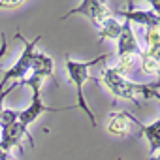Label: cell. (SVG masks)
Masks as SVG:
<instances>
[{"label": "cell", "instance_id": "1", "mask_svg": "<svg viewBox=\"0 0 160 160\" xmlns=\"http://www.w3.org/2000/svg\"><path fill=\"white\" fill-rule=\"evenodd\" d=\"M109 58V55H100V57H94L91 60H85V62H79V60H73L70 57H66V72H68V77H70V83L73 85L75 89V98H77V108H81L85 111V115L91 119V124L96 126V119H94V113L92 109L89 108L87 100H85V94H83V85L87 79H91V68L100 64V62H106Z\"/></svg>", "mask_w": 160, "mask_h": 160}, {"label": "cell", "instance_id": "2", "mask_svg": "<svg viewBox=\"0 0 160 160\" xmlns=\"http://www.w3.org/2000/svg\"><path fill=\"white\" fill-rule=\"evenodd\" d=\"M23 85L25 87H30V91H32V102H30V106L19 111V122L25 124L27 128L32 122H36V119L40 115H43V113H57V111H68V109H72V108H49V106L43 104V100H42V85H43V79L42 77L30 73V75H27L23 79L17 87H23Z\"/></svg>", "mask_w": 160, "mask_h": 160}, {"label": "cell", "instance_id": "3", "mask_svg": "<svg viewBox=\"0 0 160 160\" xmlns=\"http://www.w3.org/2000/svg\"><path fill=\"white\" fill-rule=\"evenodd\" d=\"M17 40H21L23 42V45H25V49H23V53L19 55V58H17V62L10 68V70H6L4 72V75H2V79H0V92L4 91V87L8 85V83H21L23 79L28 75V72H30V66H32V60H34V55H36V45H38V42L42 40V34H38L34 40H27V38H23V34L17 30Z\"/></svg>", "mask_w": 160, "mask_h": 160}, {"label": "cell", "instance_id": "4", "mask_svg": "<svg viewBox=\"0 0 160 160\" xmlns=\"http://www.w3.org/2000/svg\"><path fill=\"white\" fill-rule=\"evenodd\" d=\"M96 83H102V87H106L115 98H122V100H134L136 104H139L136 100L138 96V83L128 81L126 77L115 73L111 70V66H104L100 70V77L94 79Z\"/></svg>", "mask_w": 160, "mask_h": 160}, {"label": "cell", "instance_id": "5", "mask_svg": "<svg viewBox=\"0 0 160 160\" xmlns=\"http://www.w3.org/2000/svg\"><path fill=\"white\" fill-rule=\"evenodd\" d=\"M72 15H83L85 19H89L92 23L94 28H98L104 19H108V17L113 15V12L109 10V6L106 2H100V0H83L79 6H75L73 10H70L68 13H64L60 17V21H64V19H68Z\"/></svg>", "mask_w": 160, "mask_h": 160}, {"label": "cell", "instance_id": "6", "mask_svg": "<svg viewBox=\"0 0 160 160\" xmlns=\"http://www.w3.org/2000/svg\"><path fill=\"white\" fill-rule=\"evenodd\" d=\"M23 138H28L30 145L34 147V138L30 136L28 128L25 124H21L19 121L13 122V124H10V126L0 128V149L6 151V152H10V149H13V147L23 149V145H21Z\"/></svg>", "mask_w": 160, "mask_h": 160}, {"label": "cell", "instance_id": "7", "mask_svg": "<svg viewBox=\"0 0 160 160\" xmlns=\"http://www.w3.org/2000/svg\"><path fill=\"white\" fill-rule=\"evenodd\" d=\"M115 17H122L126 23H136V25H141L145 28H152V27H160V17L154 15L152 10H139V8H134L132 2H128V10L124 12H113Z\"/></svg>", "mask_w": 160, "mask_h": 160}, {"label": "cell", "instance_id": "8", "mask_svg": "<svg viewBox=\"0 0 160 160\" xmlns=\"http://www.w3.org/2000/svg\"><path fill=\"white\" fill-rule=\"evenodd\" d=\"M117 43H119V47H117L119 58H121V57H139V55H141V47H139V43H138V40H136L134 28H132V25L126 23V21H124L122 27H121V34H119V38H117Z\"/></svg>", "mask_w": 160, "mask_h": 160}, {"label": "cell", "instance_id": "9", "mask_svg": "<svg viewBox=\"0 0 160 160\" xmlns=\"http://www.w3.org/2000/svg\"><path fill=\"white\" fill-rule=\"evenodd\" d=\"M130 121H132V124H136V126L141 130V134L147 138V141H149V145H151L149 156L156 154V152L160 151V119L154 121V122H151V124H143V122H139L138 119H134V115H130Z\"/></svg>", "mask_w": 160, "mask_h": 160}, {"label": "cell", "instance_id": "10", "mask_svg": "<svg viewBox=\"0 0 160 160\" xmlns=\"http://www.w3.org/2000/svg\"><path fill=\"white\" fill-rule=\"evenodd\" d=\"M130 113L128 111H113L109 113V119H108V124H106V130L113 136H119V138H124L130 134Z\"/></svg>", "mask_w": 160, "mask_h": 160}, {"label": "cell", "instance_id": "11", "mask_svg": "<svg viewBox=\"0 0 160 160\" xmlns=\"http://www.w3.org/2000/svg\"><path fill=\"white\" fill-rule=\"evenodd\" d=\"M30 73L38 75L42 79L51 77L53 75V58L47 53H36L34 60H32V66H30Z\"/></svg>", "mask_w": 160, "mask_h": 160}, {"label": "cell", "instance_id": "12", "mask_svg": "<svg viewBox=\"0 0 160 160\" xmlns=\"http://www.w3.org/2000/svg\"><path fill=\"white\" fill-rule=\"evenodd\" d=\"M121 27H122V23H119V19H117L115 15L104 19V21L100 23V27L96 28L100 42H102V40H117L119 34H121Z\"/></svg>", "mask_w": 160, "mask_h": 160}, {"label": "cell", "instance_id": "13", "mask_svg": "<svg viewBox=\"0 0 160 160\" xmlns=\"http://www.w3.org/2000/svg\"><path fill=\"white\" fill-rule=\"evenodd\" d=\"M134 64H136V57H121V58L117 60V64L111 66V70H113L115 73L126 77V73L134 68Z\"/></svg>", "mask_w": 160, "mask_h": 160}, {"label": "cell", "instance_id": "14", "mask_svg": "<svg viewBox=\"0 0 160 160\" xmlns=\"http://www.w3.org/2000/svg\"><path fill=\"white\" fill-rule=\"evenodd\" d=\"M17 121H19V109L6 108V109H2V113H0V128L10 126V124H13Z\"/></svg>", "mask_w": 160, "mask_h": 160}, {"label": "cell", "instance_id": "15", "mask_svg": "<svg viewBox=\"0 0 160 160\" xmlns=\"http://www.w3.org/2000/svg\"><path fill=\"white\" fill-rule=\"evenodd\" d=\"M143 40H145V45H147V47H158V45H160V27L145 28Z\"/></svg>", "mask_w": 160, "mask_h": 160}, {"label": "cell", "instance_id": "16", "mask_svg": "<svg viewBox=\"0 0 160 160\" xmlns=\"http://www.w3.org/2000/svg\"><path fill=\"white\" fill-rule=\"evenodd\" d=\"M138 94H141L143 98H156V100L160 102V92H158L156 89L149 87V85H141V83H138Z\"/></svg>", "mask_w": 160, "mask_h": 160}, {"label": "cell", "instance_id": "17", "mask_svg": "<svg viewBox=\"0 0 160 160\" xmlns=\"http://www.w3.org/2000/svg\"><path fill=\"white\" fill-rule=\"evenodd\" d=\"M149 6H151V10L154 12V15H156V17H160V0H151Z\"/></svg>", "mask_w": 160, "mask_h": 160}, {"label": "cell", "instance_id": "18", "mask_svg": "<svg viewBox=\"0 0 160 160\" xmlns=\"http://www.w3.org/2000/svg\"><path fill=\"white\" fill-rule=\"evenodd\" d=\"M23 6V2H19V0H13V2H0V10L2 8H19Z\"/></svg>", "mask_w": 160, "mask_h": 160}, {"label": "cell", "instance_id": "19", "mask_svg": "<svg viewBox=\"0 0 160 160\" xmlns=\"http://www.w3.org/2000/svg\"><path fill=\"white\" fill-rule=\"evenodd\" d=\"M6 49H8V40H6V34H2V47H0V58L4 57ZM0 72H2V68H0Z\"/></svg>", "mask_w": 160, "mask_h": 160}, {"label": "cell", "instance_id": "20", "mask_svg": "<svg viewBox=\"0 0 160 160\" xmlns=\"http://www.w3.org/2000/svg\"><path fill=\"white\" fill-rule=\"evenodd\" d=\"M12 158H13V154H12V152H6V151L0 149V160H12Z\"/></svg>", "mask_w": 160, "mask_h": 160}, {"label": "cell", "instance_id": "21", "mask_svg": "<svg viewBox=\"0 0 160 160\" xmlns=\"http://www.w3.org/2000/svg\"><path fill=\"white\" fill-rule=\"evenodd\" d=\"M149 158H151V160H160V151H158L156 154H152V156H149Z\"/></svg>", "mask_w": 160, "mask_h": 160}, {"label": "cell", "instance_id": "22", "mask_svg": "<svg viewBox=\"0 0 160 160\" xmlns=\"http://www.w3.org/2000/svg\"><path fill=\"white\" fill-rule=\"evenodd\" d=\"M149 87H152V89H156V91H158V89H160V81H158V83H151Z\"/></svg>", "mask_w": 160, "mask_h": 160}, {"label": "cell", "instance_id": "23", "mask_svg": "<svg viewBox=\"0 0 160 160\" xmlns=\"http://www.w3.org/2000/svg\"><path fill=\"white\" fill-rule=\"evenodd\" d=\"M156 75H158V77H160V66H158V73H156Z\"/></svg>", "mask_w": 160, "mask_h": 160}]
</instances>
